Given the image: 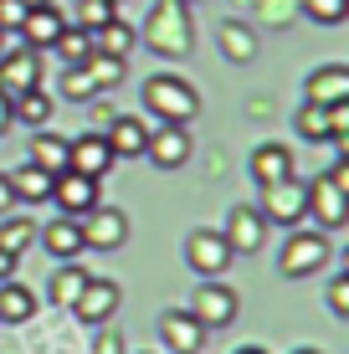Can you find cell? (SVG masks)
Returning <instances> with one entry per match:
<instances>
[{
  "label": "cell",
  "mask_w": 349,
  "mask_h": 354,
  "mask_svg": "<svg viewBox=\"0 0 349 354\" xmlns=\"http://www.w3.org/2000/svg\"><path fill=\"white\" fill-rule=\"evenodd\" d=\"M144 108H149L160 124H190V118L200 113V93L190 88L185 77H175V72H160V77L144 82Z\"/></svg>",
  "instance_id": "obj_1"
},
{
  "label": "cell",
  "mask_w": 349,
  "mask_h": 354,
  "mask_svg": "<svg viewBox=\"0 0 349 354\" xmlns=\"http://www.w3.org/2000/svg\"><path fill=\"white\" fill-rule=\"evenodd\" d=\"M323 262H329V236L323 231H287V241L278 252L283 277H314V272H323Z\"/></svg>",
  "instance_id": "obj_2"
},
{
  "label": "cell",
  "mask_w": 349,
  "mask_h": 354,
  "mask_svg": "<svg viewBox=\"0 0 349 354\" xmlns=\"http://www.w3.org/2000/svg\"><path fill=\"white\" fill-rule=\"evenodd\" d=\"M257 216L267 226H298L308 216V195H303V180H272V185H262V205Z\"/></svg>",
  "instance_id": "obj_3"
},
{
  "label": "cell",
  "mask_w": 349,
  "mask_h": 354,
  "mask_svg": "<svg viewBox=\"0 0 349 354\" xmlns=\"http://www.w3.org/2000/svg\"><path fill=\"white\" fill-rule=\"evenodd\" d=\"M232 257H236V252L226 247V236H221V231H211V226H196L185 236V262H190V272H200L206 283H211V277H221L226 267H232Z\"/></svg>",
  "instance_id": "obj_4"
},
{
  "label": "cell",
  "mask_w": 349,
  "mask_h": 354,
  "mask_svg": "<svg viewBox=\"0 0 349 354\" xmlns=\"http://www.w3.org/2000/svg\"><path fill=\"white\" fill-rule=\"evenodd\" d=\"M236 308H242L236 292L226 288V283H216V277L196 292V298H190V319H196L200 328H232L236 324Z\"/></svg>",
  "instance_id": "obj_5"
},
{
  "label": "cell",
  "mask_w": 349,
  "mask_h": 354,
  "mask_svg": "<svg viewBox=\"0 0 349 354\" xmlns=\"http://www.w3.org/2000/svg\"><path fill=\"white\" fill-rule=\"evenodd\" d=\"M41 88V57L31 46H16V52H0V97L16 103L21 93Z\"/></svg>",
  "instance_id": "obj_6"
},
{
  "label": "cell",
  "mask_w": 349,
  "mask_h": 354,
  "mask_svg": "<svg viewBox=\"0 0 349 354\" xmlns=\"http://www.w3.org/2000/svg\"><path fill=\"white\" fill-rule=\"evenodd\" d=\"M303 195H308V211H314V221L323 231H339L349 221V190H339L329 175H314L303 185Z\"/></svg>",
  "instance_id": "obj_7"
},
{
  "label": "cell",
  "mask_w": 349,
  "mask_h": 354,
  "mask_svg": "<svg viewBox=\"0 0 349 354\" xmlns=\"http://www.w3.org/2000/svg\"><path fill=\"white\" fill-rule=\"evenodd\" d=\"M77 226H82V247H93V252H113L129 241V216L113 211V205H93L88 221H77Z\"/></svg>",
  "instance_id": "obj_8"
},
{
  "label": "cell",
  "mask_w": 349,
  "mask_h": 354,
  "mask_svg": "<svg viewBox=\"0 0 349 354\" xmlns=\"http://www.w3.org/2000/svg\"><path fill=\"white\" fill-rule=\"evenodd\" d=\"M144 154H149L160 169L190 165V154H196V144H190V129H185V124H160L149 139H144Z\"/></svg>",
  "instance_id": "obj_9"
},
{
  "label": "cell",
  "mask_w": 349,
  "mask_h": 354,
  "mask_svg": "<svg viewBox=\"0 0 349 354\" xmlns=\"http://www.w3.org/2000/svg\"><path fill=\"white\" fill-rule=\"evenodd\" d=\"M113 165L118 160H113L103 133H77V139H67V169H77V175H88V180H103Z\"/></svg>",
  "instance_id": "obj_10"
},
{
  "label": "cell",
  "mask_w": 349,
  "mask_h": 354,
  "mask_svg": "<svg viewBox=\"0 0 349 354\" xmlns=\"http://www.w3.org/2000/svg\"><path fill=\"white\" fill-rule=\"evenodd\" d=\"M52 201L62 216H88L93 205H98V180L77 175V169H62V175L52 180Z\"/></svg>",
  "instance_id": "obj_11"
},
{
  "label": "cell",
  "mask_w": 349,
  "mask_h": 354,
  "mask_svg": "<svg viewBox=\"0 0 349 354\" xmlns=\"http://www.w3.org/2000/svg\"><path fill=\"white\" fill-rule=\"evenodd\" d=\"M72 313H77L82 324H108V319L118 313V283H108V277H93V272H88V283H82L77 303H72Z\"/></svg>",
  "instance_id": "obj_12"
},
{
  "label": "cell",
  "mask_w": 349,
  "mask_h": 354,
  "mask_svg": "<svg viewBox=\"0 0 349 354\" xmlns=\"http://www.w3.org/2000/svg\"><path fill=\"white\" fill-rule=\"evenodd\" d=\"M226 247L242 252V257H252V252H262V241H267V221L257 216V205H236L232 216H226Z\"/></svg>",
  "instance_id": "obj_13"
},
{
  "label": "cell",
  "mask_w": 349,
  "mask_h": 354,
  "mask_svg": "<svg viewBox=\"0 0 349 354\" xmlns=\"http://www.w3.org/2000/svg\"><path fill=\"white\" fill-rule=\"evenodd\" d=\"M160 339H164L170 354H200L206 328L190 319V308H170V313H160Z\"/></svg>",
  "instance_id": "obj_14"
},
{
  "label": "cell",
  "mask_w": 349,
  "mask_h": 354,
  "mask_svg": "<svg viewBox=\"0 0 349 354\" xmlns=\"http://www.w3.org/2000/svg\"><path fill=\"white\" fill-rule=\"evenodd\" d=\"M36 241H41L46 252H52L57 262H72V257H82V226H77V216H57L52 226H36Z\"/></svg>",
  "instance_id": "obj_15"
},
{
  "label": "cell",
  "mask_w": 349,
  "mask_h": 354,
  "mask_svg": "<svg viewBox=\"0 0 349 354\" xmlns=\"http://www.w3.org/2000/svg\"><path fill=\"white\" fill-rule=\"evenodd\" d=\"M62 10L57 6H36L26 10V21H21V46H31V52H52V41L62 36Z\"/></svg>",
  "instance_id": "obj_16"
},
{
  "label": "cell",
  "mask_w": 349,
  "mask_h": 354,
  "mask_svg": "<svg viewBox=\"0 0 349 354\" xmlns=\"http://www.w3.org/2000/svg\"><path fill=\"white\" fill-rule=\"evenodd\" d=\"M303 97H308V103H319V108H329V103H344V97H349V67H344V62H329V67H319L314 77L303 82Z\"/></svg>",
  "instance_id": "obj_17"
},
{
  "label": "cell",
  "mask_w": 349,
  "mask_h": 354,
  "mask_svg": "<svg viewBox=\"0 0 349 354\" xmlns=\"http://www.w3.org/2000/svg\"><path fill=\"white\" fill-rule=\"evenodd\" d=\"M103 139H108V149H113V160H139L149 129H144V118L118 113V118H108V133H103Z\"/></svg>",
  "instance_id": "obj_18"
},
{
  "label": "cell",
  "mask_w": 349,
  "mask_h": 354,
  "mask_svg": "<svg viewBox=\"0 0 349 354\" xmlns=\"http://www.w3.org/2000/svg\"><path fill=\"white\" fill-rule=\"evenodd\" d=\"M293 175V149L287 144H257L252 149V180L257 185H272V180H287Z\"/></svg>",
  "instance_id": "obj_19"
},
{
  "label": "cell",
  "mask_w": 349,
  "mask_h": 354,
  "mask_svg": "<svg viewBox=\"0 0 349 354\" xmlns=\"http://www.w3.org/2000/svg\"><path fill=\"white\" fill-rule=\"evenodd\" d=\"M93 36V52H98V57H118V62H124V57L129 52H134V26H129V21H103V26L98 31H88Z\"/></svg>",
  "instance_id": "obj_20"
},
{
  "label": "cell",
  "mask_w": 349,
  "mask_h": 354,
  "mask_svg": "<svg viewBox=\"0 0 349 354\" xmlns=\"http://www.w3.org/2000/svg\"><path fill=\"white\" fill-rule=\"evenodd\" d=\"M82 283H88V267H77V262H57L52 283H46V298H52L57 308H67V313H72V303H77Z\"/></svg>",
  "instance_id": "obj_21"
},
{
  "label": "cell",
  "mask_w": 349,
  "mask_h": 354,
  "mask_svg": "<svg viewBox=\"0 0 349 354\" xmlns=\"http://www.w3.org/2000/svg\"><path fill=\"white\" fill-rule=\"evenodd\" d=\"M31 165L46 169V175H62V169H67V139L36 129V139H31Z\"/></svg>",
  "instance_id": "obj_22"
},
{
  "label": "cell",
  "mask_w": 349,
  "mask_h": 354,
  "mask_svg": "<svg viewBox=\"0 0 349 354\" xmlns=\"http://www.w3.org/2000/svg\"><path fill=\"white\" fill-rule=\"evenodd\" d=\"M36 313V292L26 283H0V324H26Z\"/></svg>",
  "instance_id": "obj_23"
},
{
  "label": "cell",
  "mask_w": 349,
  "mask_h": 354,
  "mask_svg": "<svg viewBox=\"0 0 349 354\" xmlns=\"http://www.w3.org/2000/svg\"><path fill=\"white\" fill-rule=\"evenodd\" d=\"M52 180H57V175H46V169L26 165V169H16V175H10V190H16V201L41 205V201H52Z\"/></svg>",
  "instance_id": "obj_24"
},
{
  "label": "cell",
  "mask_w": 349,
  "mask_h": 354,
  "mask_svg": "<svg viewBox=\"0 0 349 354\" xmlns=\"http://www.w3.org/2000/svg\"><path fill=\"white\" fill-rule=\"evenodd\" d=\"M46 118H52V97L41 88L21 93L16 103H10V124H26V129H46Z\"/></svg>",
  "instance_id": "obj_25"
},
{
  "label": "cell",
  "mask_w": 349,
  "mask_h": 354,
  "mask_svg": "<svg viewBox=\"0 0 349 354\" xmlns=\"http://www.w3.org/2000/svg\"><path fill=\"white\" fill-rule=\"evenodd\" d=\"M52 52H62V62L77 67V62H88V57H93V36L82 26H62V36L52 41Z\"/></svg>",
  "instance_id": "obj_26"
},
{
  "label": "cell",
  "mask_w": 349,
  "mask_h": 354,
  "mask_svg": "<svg viewBox=\"0 0 349 354\" xmlns=\"http://www.w3.org/2000/svg\"><path fill=\"white\" fill-rule=\"evenodd\" d=\"M77 67L88 72L93 88H113V82H124V62H118V57H98V52H93L88 62H77Z\"/></svg>",
  "instance_id": "obj_27"
},
{
  "label": "cell",
  "mask_w": 349,
  "mask_h": 354,
  "mask_svg": "<svg viewBox=\"0 0 349 354\" xmlns=\"http://www.w3.org/2000/svg\"><path fill=\"white\" fill-rule=\"evenodd\" d=\"M113 16H118V0H77V16H72V26L98 31L103 21H113Z\"/></svg>",
  "instance_id": "obj_28"
},
{
  "label": "cell",
  "mask_w": 349,
  "mask_h": 354,
  "mask_svg": "<svg viewBox=\"0 0 349 354\" xmlns=\"http://www.w3.org/2000/svg\"><path fill=\"white\" fill-rule=\"evenodd\" d=\"M31 241H36V226L31 221H0V252H6V257H21Z\"/></svg>",
  "instance_id": "obj_29"
},
{
  "label": "cell",
  "mask_w": 349,
  "mask_h": 354,
  "mask_svg": "<svg viewBox=\"0 0 349 354\" xmlns=\"http://www.w3.org/2000/svg\"><path fill=\"white\" fill-rule=\"evenodd\" d=\"M293 129L303 133V139H323V144H329V113H323L319 103H303V108H298Z\"/></svg>",
  "instance_id": "obj_30"
},
{
  "label": "cell",
  "mask_w": 349,
  "mask_h": 354,
  "mask_svg": "<svg viewBox=\"0 0 349 354\" xmlns=\"http://www.w3.org/2000/svg\"><path fill=\"white\" fill-rule=\"evenodd\" d=\"M308 21H319V26H339V21L349 16V0H303Z\"/></svg>",
  "instance_id": "obj_31"
},
{
  "label": "cell",
  "mask_w": 349,
  "mask_h": 354,
  "mask_svg": "<svg viewBox=\"0 0 349 354\" xmlns=\"http://www.w3.org/2000/svg\"><path fill=\"white\" fill-rule=\"evenodd\" d=\"M329 313L334 319H349V277H334L329 283Z\"/></svg>",
  "instance_id": "obj_32"
},
{
  "label": "cell",
  "mask_w": 349,
  "mask_h": 354,
  "mask_svg": "<svg viewBox=\"0 0 349 354\" xmlns=\"http://www.w3.org/2000/svg\"><path fill=\"white\" fill-rule=\"evenodd\" d=\"M21 21H26V6L21 0H0V31H21Z\"/></svg>",
  "instance_id": "obj_33"
},
{
  "label": "cell",
  "mask_w": 349,
  "mask_h": 354,
  "mask_svg": "<svg viewBox=\"0 0 349 354\" xmlns=\"http://www.w3.org/2000/svg\"><path fill=\"white\" fill-rule=\"evenodd\" d=\"M16 205V190H10V175H0V216Z\"/></svg>",
  "instance_id": "obj_34"
},
{
  "label": "cell",
  "mask_w": 349,
  "mask_h": 354,
  "mask_svg": "<svg viewBox=\"0 0 349 354\" xmlns=\"http://www.w3.org/2000/svg\"><path fill=\"white\" fill-rule=\"evenodd\" d=\"M10 272H16V257H6V252H0V283H10Z\"/></svg>",
  "instance_id": "obj_35"
},
{
  "label": "cell",
  "mask_w": 349,
  "mask_h": 354,
  "mask_svg": "<svg viewBox=\"0 0 349 354\" xmlns=\"http://www.w3.org/2000/svg\"><path fill=\"white\" fill-rule=\"evenodd\" d=\"M6 129H16V124H10V97H0V133Z\"/></svg>",
  "instance_id": "obj_36"
},
{
  "label": "cell",
  "mask_w": 349,
  "mask_h": 354,
  "mask_svg": "<svg viewBox=\"0 0 349 354\" xmlns=\"http://www.w3.org/2000/svg\"><path fill=\"white\" fill-rule=\"evenodd\" d=\"M21 6H26V10H36V6H57V0H21Z\"/></svg>",
  "instance_id": "obj_37"
},
{
  "label": "cell",
  "mask_w": 349,
  "mask_h": 354,
  "mask_svg": "<svg viewBox=\"0 0 349 354\" xmlns=\"http://www.w3.org/2000/svg\"><path fill=\"white\" fill-rule=\"evenodd\" d=\"M236 354H267V349H257V344H247V349H236Z\"/></svg>",
  "instance_id": "obj_38"
},
{
  "label": "cell",
  "mask_w": 349,
  "mask_h": 354,
  "mask_svg": "<svg viewBox=\"0 0 349 354\" xmlns=\"http://www.w3.org/2000/svg\"><path fill=\"white\" fill-rule=\"evenodd\" d=\"M293 354H323V349H293Z\"/></svg>",
  "instance_id": "obj_39"
},
{
  "label": "cell",
  "mask_w": 349,
  "mask_h": 354,
  "mask_svg": "<svg viewBox=\"0 0 349 354\" xmlns=\"http://www.w3.org/2000/svg\"><path fill=\"white\" fill-rule=\"evenodd\" d=\"M0 52H6V31H0Z\"/></svg>",
  "instance_id": "obj_40"
}]
</instances>
